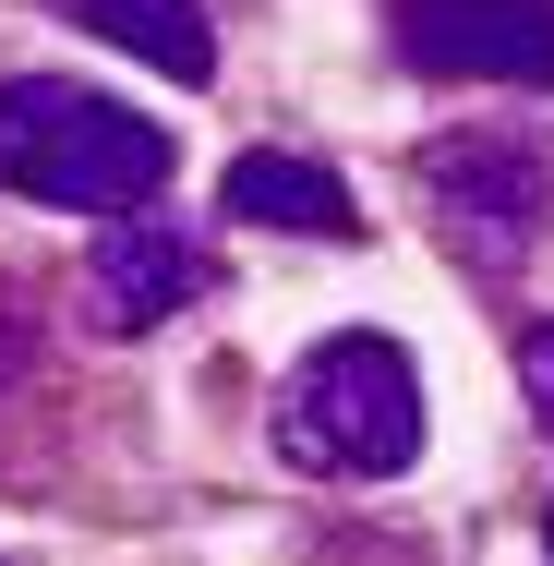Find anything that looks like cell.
Returning <instances> with one entry per match:
<instances>
[{"label": "cell", "mask_w": 554, "mask_h": 566, "mask_svg": "<svg viewBox=\"0 0 554 566\" xmlns=\"http://www.w3.org/2000/svg\"><path fill=\"white\" fill-rule=\"evenodd\" d=\"M0 193L73 206V218H145L169 193V133L97 85L24 73V85H0Z\"/></svg>", "instance_id": "1"}, {"label": "cell", "mask_w": 554, "mask_h": 566, "mask_svg": "<svg viewBox=\"0 0 554 566\" xmlns=\"http://www.w3.org/2000/svg\"><path fill=\"white\" fill-rule=\"evenodd\" d=\"M278 447L326 482H386L422 458V361L374 326L349 338H314L278 386Z\"/></svg>", "instance_id": "2"}, {"label": "cell", "mask_w": 554, "mask_h": 566, "mask_svg": "<svg viewBox=\"0 0 554 566\" xmlns=\"http://www.w3.org/2000/svg\"><path fill=\"white\" fill-rule=\"evenodd\" d=\"M398 61L446 85H554V0H398Z\"/></svg>", "instance_id": "3"}, {"label": "cell", "mask_w": 554, "mask_h": 566, "mask_svg": "<svg viewBox=\"0 0 554 566\" xmlns=\"http://www.w3.org/2000/svg\"><path fill=\"white\" fill-rule=\"evenodd\" d=\"M422 181L446 193V218L470 229L482 253H531L554 229V169H543V145H519V133H446V145H422Z\"/></svg>", "instance_id": "4"}, {"label": "cell", "mask_w": 554, "mask_h": 566, "mask_svg": "<svg viewBox=\"0 0 554 566\" xmlns=\"http://www.w3.org/2000/svg\"><path fill=\"white\" fill-rule=\"evenodd\" d=\"M194 302H206V241L169 229L157 206L145 218H109V241L85 253V326L97 338H145V326H169Z\"/></svg>", "instance_id": "5"}, {"label": "cell", "mask_w": 554, "mask_h": 566, "mask_svg": "<svg viewBox=\"0 0 554 566\" xmlns=\"http://www.w3.org/2000/svg\"><path fill=\"white\" fill-rule=\"evenodd\" d=\"M218 206L241 229H290V241H349V181H326L314 157H229Z\"/></svg>", "instance_id": "6"}, {"label": "cell", "mask_w": 554, "mask_h": 566, "mask_svg": "<svg viewBox=\"0 0 554 566\" xmlns=\"http://www.w3.org/2000/svg\"><path fill=\"white\" fill-rule=\"evenodd\" d=\"M109 49H133V61H157L169 85H206L218 73V36H206V12L194 0H73Z\"/></svg>", "instance_id": "7"}, {"label": "cell", "mask_w": 554, "mask_h": 566, "mask_svg": "<svg viewBox=\"0 0 554 566\" xmlns=\"http://www.w3.org/2000/svg\"><path fill=\"white\" fill-rule=\"evenodd\" d=\"M519 374H531V410H543V434H554V326L531 338V361H519Z\"/></svg>", "instance_id": "8"}, {"label": "cell", "mask_w": 554, "mask_h": 566, "mask_svg": "<svg viewBox=\"0 0 554 566\" xmlns=\"http://www.w3.org/2000/svg\"><path fill=\"white\" fill-rule=\"evenodd\" d=\"M12 361H24V338H12V314H0V386H12Z\"/></svg>", "instance_id": "9"}]
</instances>
